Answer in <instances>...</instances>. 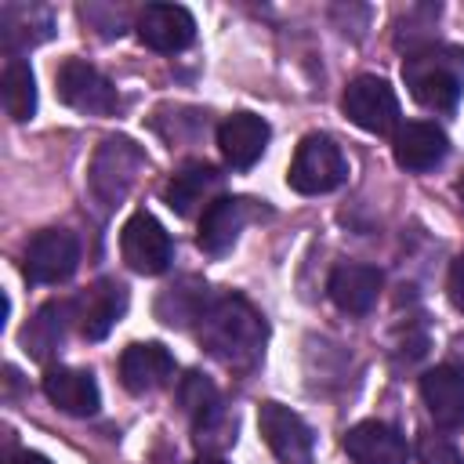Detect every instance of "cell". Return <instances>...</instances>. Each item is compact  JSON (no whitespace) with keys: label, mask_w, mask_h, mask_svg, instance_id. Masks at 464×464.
<instances>
[{"label":"cell","mask_w":464,"mask_h":464,"mask_svg":"<svg viewBox=\"0 0 464 464\" xmlns=\"http://www.w3.org/2000/svg\"><path fill=\"white\" fill-rule=\"evenodd\" d=\"M188 464H225L221 457H199V460H188Z\"/></svg>","instance_id":"28"},{"label":"cell","mask_w":464,"mask_h":464,"mask_svg":"<svg viewBox=\"0 0 464 464\" xmlns=\"http://www.w3.org/2000/svg\"><path fill=\"white\" fill-rule=\"evenodd\" d=\"M141 163H145V156L134 141H127V138L102 141V149L91 160V192L105 207L120 203L127 196V188L134 185V174L141 170Z\"/></svg>","instance_id":"6"},{"label":"cell","mask_w":464,"mask_h":464,"mask_svg":"<svg viewBox=\"0 0 464 464\" xmlns=\"http://www.w3.org/2000/svg\"><path fill=\"white\" fill-rule=\"evenodd\" d=\"M44 395L72 417H91L102 406V392L98 381L87 370H72V366H51L44 373Z\"/></svg>","instance_id":"19"},{"label":"cell","mask_w":464,"mask_h":464,"mask_svg":"<svg viewBox=\"0 0 464 464\" xmlns=\"http://www.w3.org/2000/svg\"><path fill=\"white\" fill-rule=\"evenodd\" d=\"M0 87H4V109H7V116L18 120V123L33 120V112H36V80H33V69L22 58H11L4 65V83Z\"/></svg>","instance_id":"24"},{"label":"cell","mask_w":464,"mask_h":464,"mask_svg":"<svg viewBox=\"0 0 464 464\" xmlns=\"http://www.w3.org/2000/svg\"><path fill=\"white\" fill-rule=\"evenodd\" d=\"M446 152H450V138L442 134V127H435L428 120H406L392 134V156L402 170L424 174V170L439 167L446 160Z\"/></svg>","instance_id":"11"},{"label":"cell","mask_w":464,"mask_h":464,"mask_svg":"<svg viewBox=\"0 0 464 464\" xmlns=\"http://www.w3.org/2000/svg\"><path fill=\"white\" fill-rule=\"evenodd\" d=\"M402 80L417 105L431 112H453L464 91V51L457 47H420L402 62Z\"/></svg>","instance_id":"2"},{"label":"cell","mask_w":464,"mask_h":464,"mask_svg":"<svg viewBox=\"0 0 464 464\" xmlns=\"http://www.w3.org/2000/svg\"><path fill=\"white\" fill-rule=\"evenodd\" d=\"M344 453L355 464H406V435L384 420H359L344 435Z\"/></svg>","instance_id":"13"},{"label":"cell","mask_w":464,"mask_h":464,"mask_svg":"<svg viewBox=\"0 0 464 464\" xmlns=\"http://www.w3.org/2000/svg\"><path fill=\"white\" fill-rule=\"evenodd\" d=\"M457 192H460V207H464V178H460V185H457Z\"/></svg>","instance_id":"29"},{"label":"cell","mask_w":464,"mask_h":464,"mask_svg":"<svg viewBox=\"0 0 464 464\" xmlns=\"http://www.w3.org/2000/svg\"><path fill=\"white\" fill-rule=\"evenodd\" d=\"M341 109L366 134H392V130H399V98L388 87V80H381V76H355L344 87Z\"/></svg>","instance_id":"4"},{"label":"cell","mask_w":464,"mask_h":464,"mask_svg":"<svg viewBox=\"0 0 464 464\" xmlns=\"http://www.w3.org/2000/svg\"><path fill=\"white\" fill-rule=\"evenodd\" d=\"M218 185H221L218 167H210V163H203V160H192V163H185V167L167 181L163 196H167L170 210L185 218V214H192L199 203H207Z\"/></svg>","instance_id":"22"},{"label":"cell","mask_w":464,"mask_h":464,"mask_svg":"<svg viewBox=\"0 0 464 464\" xmlns=\"http://www.w3.org/2000/svg\"><path fill=\"white\" fill-rule=\"evenodd\" d=\"M210 286L199 283V279H181L178 286L163 290L160 301H156V315L167 323V326H188V323H199V315L207 312L210 304Z\"/></svg>","instance_id":"23"},{"label":"cell","mask_w":464,"mask_h":464,"mask_svg":"<svg viewBox=\"0 0 464 464\" xmlns=\"http://www.w3.org/2000/svg\"><path fill=\"white\" fill-rule=\"evenodd\" d=\"M417 464H464L460 450L442 435H420L417 442Z\"/></svg>","instance_id":"25"},{"label":"cell","mask_w":464,"mask_h":464,"mask_svg":"<svg viewBox=\"0 0 464 464\" xmlns=\"http://www.w3.org/2000/svg\"><path fill=\"white\" fill-rule=\"evenodd\" d=\"M127 312V286L116 279L91 283L76 301V326L87 341H102Z\"/></svg>","instance_id":"12"},{"label":"cell","mask_w":464,"mask_h":464,"mask_svg":"<svg viewBox=\"0 0 464 464\" xmlns=\"http://www.w3.org/2000/svg\"><path fill=\"white\" fill-rule=\"evenodd\" d=\"M268 138H272V127L254 112H232L218 127V149H221L225 163L236 167V170L254 167L261 160Z\"/></svg>","instance_id":"14"},{"label":"cell","mask_w":464,"mask_h":464,"mask_svg":"<svg viewBox=\"0 0 464 464\" xmlns=\"http://www.w3.org/2000/svg\"><path fill=\"white\" fill-rule=\"evenodd\" d=\"M11 464H51V460H47L44 453H18Z\"/></svg>","instance_id":"27"},{"label":"cell","mask_w":464,"mask_h":464,"mask_svg":"<svg viewBox=\"0 0 464 464\" xmlns=\"http://www.w3.org/2000/svg\"><path fill=\"white\" fill-rule=\"evenodd\" d=\"M120 254L134 272L160 276V272H167V265L174 257V243H170L167 228L152 214L138 210V214L127 218V225L120 232Z\"/></svg>","instance_id":"7"},{"label":"cell","mask_w":464,"mask_h":464,"mask_svg":"<svg viewBox=\"0 0 464 464\" xmlns=\"http://www.w3.org/2000/svg\"><path fill=\"white\" fill-rule=\"evenodd\" d=\"M80 265V243L65 228H44L25 246V276L33 283H65Z\"/></svg>","instance_id":"9"},{"label":"cell","mask_w":464,"mask_h":464,"mask_svg":"<svg viewBox=\"0 0 464 464\" xmlns=\"http://www.w3.org/2000/svg\"><path fill=\"white\" fill-rule=\"evenodd\" d=\"M446 294L453 301L457 312H464V254L450 265V276H446Z\"/></svg>","instance_id":"26"},{"label":"cell","mask_w":464,"mask_h":464,"mask_svg":"<svg viewBox=\"0 0 464 464\" xmlns=\"http://www.w3.org/2000/svg\"><path fill=\"white\" fill-rule=\"evenodd\" d=\"M199 344L225 366H250L265 344V319L236 294H214L196 323Z\"/></svg>","instance_id":"1"},{"label":"cell","mask_w":464,"mask_h":464,"mask_svg":"<svg viewBox=\"0 0 464 464\" xmlns=\"http://www.w3.org/2000/svg\"><path fill=\"white\" fill-rule=\"evenodd\" d=\"M420 399L435 424L460 428L464 424V370L453 362H439L420 377Z\"/></svg>","instance_id":"16"},{"label":"cell","mask_w":464,"mask_h":464,"mask_svg":"<svg viewBox=\"0 0 464 464\" xmlns=\"http://www.w3.org/2000/svg\"><path fill=\"white\" fill-rule=\"evenodd\" d=\"M138 40L160 54L185 51L196 36V18L181 4H145V11L134 22Z\"/></svg>","instance_id":"10"},{"label":"cell","mask_w":464,"mask_h":464,"mask_svg":"<svg viewBox=\"0 0 464 464\" xmlns=\"http://www.w3.org/2000/svg\"><path fill=\"white\" fill-rule=\"evenodd\" d=\"M76 319V304L69 301H47L33 319L29 326L22 330V344L33 359H51L62 344H65V330L69 323Z\"/></svg>","instance_id":"21"},{"label":"cell","mask_w":464,"mask_h":464,"mask_svg":"<svg viewBox=\"0 0 464 464\" xmlns=\"http://www.w3.org/2000/svg\"><path fill=\"white\" fill-rule=\"evenodd\" d=\"M178 399L185 406V413L192 417L196 424V442L199 446H210L214 439L210 435H225L228 424H225V413H221V402H218V388L203 377V373H185L181 388H178ZM228 439V435H225Z\"/></svg>","instance_id":"20"},{"label":"cell","mask_w":464,"mask_h":464,"mask_svg":"<svg viewBox=\"0 0 464 464\" xmlns=\"http://www.w3.org/2000/svg\"><path fill=\"white\" fill-rule=\"evenodd\" d=\"M54 87H58V98L69 109L87 112V116H109L120 105V94L109 83V76H102L91 62H80V58H65L58 65Z\"/></svg>","instance_id":"5"},{"label":"cell","mask_w":464,"mask_h":464,"mask_svg":"<svg viewBox=\"0 0 464 464\" xmlns=\"http://www.w3.org/2000/svg\"><path fill=\"white\" fill-rule=\"evenodd\" d=\"M344 178H348V160L330 134H304L297 141L290 170H286V185L294 192L323 196V192H334Z\"/></svg>","instance_id":"3"},{"label":"cell","mask_w":464,"mask_h":464,"mask_svg":"<svg viewBox=\"0 0 464 464\" xmlns=\"http://www.w3.org/2000/svg\"><path fill=\"white\" fill-rule=\"evenodd\" d=\"M257 428L279 464H315L312 460V428L283 402H265L257 410Z\"/></svg>","instance_id":"8"},{"label":"cell","mask_w":464,"mask_h":464,"mask_svg":"<svg viewBox=\"0 0 464 464\" xmlns=\"http://www.w3.org/2000/svg\"><path fill=\"white\" fill-rule=\"evenodd\" d=\"M170 373H174V355L160 341H138V344L123 348V355H120V381L134 395L163 388L170 381Z\"/></svg>","instance_id":"15"},{"label":"cell","mask_w":464,"mask_h":464,"mask_svg":"<svg viewBox=\"0 0 464 464\" xmlns=\"http://www.w3.org/2000/svg\"><path fill=\"white\" fill-rule=\"evenodd\" d=\"M381 283H384V276H381L373 265L344 261V265H337V268L330 272L326 290H330V301H334L341 312L362 315V312L373 308V301H377V294H381Z\"/></svg>","instance_id":"18"},{"label":"cell","mask_w":464,"mask_h":464,"mask_svg":"<svg viewBox=\"0 0 464 464\" xmlns=\"http://www.w3.org/2000/svg\"><path fill=\"white\" fill-rule=\"evenodd\" d=\"M250 210H246V199H236V196H218L203 207V218H199V232H196V243L203 254H225L232 250V243L239 239L243 225H246Z\"/></svg>","instance_id":"17"}]
</instances>
